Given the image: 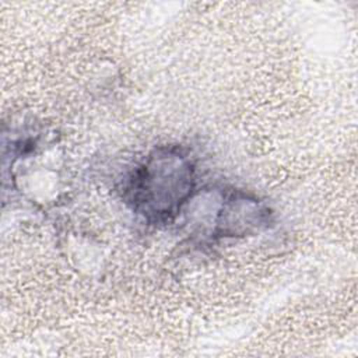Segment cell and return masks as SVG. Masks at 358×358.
<instances>
[{"mask_svg":"<svg viewBox=\"0 0 358 358\" xmlns=\"http://www.w3.org/2000/svg\"><path fill=\"white\" fill-rule=\"evenodd\" d=\"M194 190V164L180 147L155 148L130 175L124 199L151 224L168 222Z\"/></svg>","mask_w":358,"mask_h":358,"instance_id":"1","label":"cell"},{"mask_svg":"<svg viewBox=\"0 0 358 358\" xmlns=\"http://www.w3.org/2000/svg\"><path fill=\"white\" fill-rule=\"evenodd\" d=\"M270 221L268 210L243 193L231 194L215 221L217 236H238L260 229Z\"/></svg>","mask_w":358,"mask_h":358,"instance_id":"2","label":"cell"}]
</instances>
